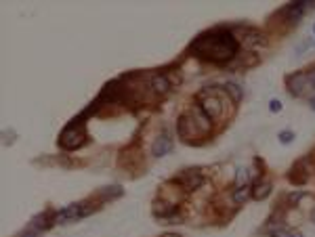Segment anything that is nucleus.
Wrapping results in <instances>:
<instances>
[{"label": "nucleus", "instance_id": "1", "mask_svg": "<svg viewBox=\"0 0 315 237\" xmlns=\"http://www.w3.org/2000/svg\"><path fill=\"white\" fill-rule=\"evenodd\" d=\"M191 50L200 57V59L223 63V61H229L237 55L239 44H237L236 38H233L231 32L214 30V32H208V34L200 36L198 40L191 44Z\"/></svg>", "mask_w": 315, "mask_h": 237}, {"label": "nucleus", "instance_id": "2", "mask_svg": "<svg viewBox=\"0 0 315 237\" xmlns=\"http://www.w3.org/2000/svg\"><path fill=\"white\" fill-rule=\"evenodd\" d=\"M84 141H86V132H84L82 122H78V124H76V122L69 124L59 137V143H61L63 149H78L80 145H84Z\"/></svg>", "mask_w": 315, "mask_h": 237}, {"label": "nucleus", "instance_id": "3", "mask_svg": "<svg viewBox=\"0 0 315 237\" xmlns=\"http://www.w3.org/2000/svg\"><path fill=\"white\" fill-rule=\"evenodd\" d=\"M91 212V208L86 204H72V206L63 208L61 212H57V222H67V221H74V219H82Z\"/></svg>", "mask_w": 315, "mask_h": 237}, {"label": "nucleus", "instance_id": "4", "mask_svg": "<svg viewBox=\"0 0 315 237\" xmlns=\"http://www.w3.org/2000/svg\"><path fill=\"white\" fill-rule=\"evenodd\" d=\"M200 110H202V113H204L208 120H214V118L220 116V111H223V105H220V101L217 97H206L204 101H202Z\"/></svg>", "mask_w": 315, "mask_h": 237}, {"label": "nucleus", "instance_id": "5", "mask_svg": "<svg viewBox=\"0 0 315 237\" xmlns=\"http://www.w3.org/2000/svg\"><path fill=\"white\" fill-rule=\"evenodd\" d=\"M309 82V76L305 74H294L288 78V91L294 95V97H300L302 93H305V86Z\"/></svg>", "mask_w": 315, "mask_h": 237}, {"label": "nucleus", "instance_id": "6", "mask_svg": "<svg viewBox=\"0 0 315 237\" xmlns=\"http://www.w3.org/2000/svg\"><path fill=\"white\" fill-rule=\"evenodd\" d=\"M173 151V141H170L166 134H162V137H158L154 141V145H151V156H156V158H162V156H166V153Z\"/></svg>", "mask_w": 315, "mask_h": 237}, {"label": "nucleus", "instance_id": "7", "mask_svg": "<svg viewBox=\"0 0 315 237\" xmlns=\"http://www.w3.org/2000/svg\"><path fill=\"white\" fill-rule=\"evenodd\" d=\"M179 183H183V187H185L187 191H193V189H198L200 185H202V176L198 174V172L187 170L185 174H183V176L179 178Z\"/></svg>", "mask_w": 315, "mask_h": 237}, {"label": "nucleus", "instance_id": "8", "mask_svg": "<svg viewBox=\"0 0 315 237\" xmlns=\"http://www.w3.org/2000/svg\"><path fill=\"white\" fill-rule=\"evenodd\" d=\"M151 88L158 93V95H164V93H168V88H170V82L166 76H162V74H158L151 78Z\"/></svg>", "mask_w": 315, "mask_h": 237}, {"label": "nucleus", "instance_id": "9", "mask_svg": "<svg viewBox=\"0 0 315 237\" xmlns=\"http://www.w3.org/2000/svg\"><path fill=\"white\" fill-rule=\"evenodd\" d=\"M271 193V183H258L254 189H252V197L254 200H265Z\"/></svg>", "mask_w": 315, "mask_h": 237}, {"label": "nucleus", "instance_id": "10", "mask_svg": "<svg viewBox=\"0 0 315 237\" xmlns=\"http://www.w3.org/2000/svg\"><path fill=\"white\" fill-rule=\"evenodd\" d=\"M225 91L229 93V97L236 101V103H239V101H242V97H244V91L236 84V82H227V84H225Z\"/></svg>", "mask_w": 315, "mask_h": 237}, {"label": "nucleus", "instance_id": "11", "mask_svg": "<svg viewBox=\"0 0 315 237\" xmlns=\"http://www.w3.org/2000/svg\"><path fill=\"white\" fill-rule=\"evenodd\" d=\"M250 195H252V189L248 187V185H244V187L236 189V193H233V202H236V204H244Z\"/></svg>", "mask_w": 315, "mask_h": 237}, {"label": "nucleus", "instance_id": "12", "mask_svg": "<svg viewBox=\"0 0 315 237\" xmlns=\"http://www.w3.org/2000/svg\"><path fill=\"white\" fill-rule=\"evenodd\" d=\"M174 206H170V204H164V202H160V204H156V214H160V216H170L174 212Z\"/></svg>", "mask_w": 315, "mask_h": 237}, {"label": "nucleus", "instance_id": "13", "mask_svg": "<svg viewBox=\"0 0 315 237\" xmlns=\"http://www.w3.org/2000/svg\"><path fill=\"white\" fill-rule=\"evenodd\" d=\"M118 195H122V189L120 187H107L103 191V200H107V197H118Z\"/></svg>", "mask_w": 315, "mask_h": 237}, {"label": "nucleus", "instance_id": "14", "mask_svg": "<svg viewBox=\"0 0 315 237\" xmlns=\"http://www.w3.org/2000/svg\"><path fill=\"white\" fill-rule=\"evenodd\" d=\"M236 183L239 185V187H242V183L246 185V183H248V172H246V170H242V168H239L237 170V176H236Z\"/></svg>", "mask_w": 315, "mask_h": 237}, {"label": "nucleus", "instance_id": "15", "mask_svg": "<svg viewBox=\"0 0 315 237\" xmlns=\"http://www.w3.org/2000/svg\"><path fill=\"white\" fill-rule=\"evenodd\" d=\"M280 141H282V143H290V141H292V132L284 130V132L280 134Z\"/></svg>", "mask_w": 315, "mask_h": 237}, {"label": "nucleus", "instance_id": "16", "mask_svg": "<svg viewBox=\"0 0 315 237\" xmlns=\"http://www.w3.org/2000/svg\"><path fill=\"white\" fill-rule=\"evenodd\" d=\"M269 110L271 111H282V103H280V101H271V103H269Z\"/></svg>", "mask_w": 315, "mask_h": 237}, {"label": "nucleus", "instance_id": "17", "mask_svg": "<svg viewBox=\"0 0 315 237\" xmlns=\"http://www.w3.org/2000/svg\"><path fill=\"white\" fill-rule=\"evenodd\" d=\"M309 84H311V86L315 88V69H313L311 74H309Z\"/></svg>", "mask_w": 315, "mask_h": 237}, {"label": "nucleus", "instance_id": "18", "mask_svg": "<svg viewBox=\"0 0 315 237\" xmlns=\"http://www.w3.org/2000/svg\"><path fill=\"white\" fill-rule=\"evenodd\" d=\"M300 197H302V193H292V195H290V200H292V202H299Z\"/></svg>", "mask_w": 315, "mask_h": 237}, {"label": "nucleus", "instance_id": "19", "mask_svg": "<svg viewBox=\"0 0 315 237\" xmlns=\"http://www.w3.org/2000/svg\"><path fill=\"white\" fill-rule=\"evenodd\" d=\"M309 105H311V110L315 111V97H311V99H309Z\"/></svg>", "mask_w": 315, "mask_h": 237}, {"label": "nucleus", "instance_id": "20", "mask_svg": "<svg viewBox=\"0 0 315 237\" xmlns=\"http://www.w3.org/2000/svg\"><path fill=\"white\" fill-rule=\"evenodd\" d=\"M21 237H36V233L34 231H28V233H23Z\"/></svg>", "mask_w": 315, "mask_h": 237}, {"label": "nucleus", "instance_id": "21", "mask_svg": "<svg viewBox=\"0 0 315 237\" xmlns=\"http://www.w3.org/2000/svg\"><path fill=\"white\" fill-rule=\"evenodd\" d=\"M288 237H302V235H300V233H299V231H294V233H290V235H288Z\"/></svg>", "mask_w": 315, "mask_h": 237}, {"label": "nucleus", "instance_id": "22", "mask_svg": "<svg viewBox=\"0 0 315 237\" xmlns=\"http://www.w3.org/2000/svg\"><path fill=\"white\" fill-rule=\"evenodd\" d=\"M162 237H179V235H174V233H166V235H162Z\"/></svg>", "mask_w": 315, "mask_h": 237}, {"label": "nucleus", "instance_id": "23", "mask_svg": "<svg viewBox=\"0 0 315 237\" xmlns=\"http://www.w3.org/2000/svg\"><path fill=\"white\" fill-rule=\"evenodd\" d=\"M311 219H313V222H315V210H313V214H311Z\"/></svg>", "mask_w": 315, "mask_h": 237}, {"label": "nucleus", "instance_id": "24", "mask_svg": "<svg viewBox=\"0 0 315 237\" xmlns=\"http://www.w3.org/2000/svg\"><path fill=\"white\" fill-rule=\"evenodd\" d=\"M313 32H315V25H313Z\"/></svg>", "mask_w": 315, "mask_h": 237}]
</instances>
